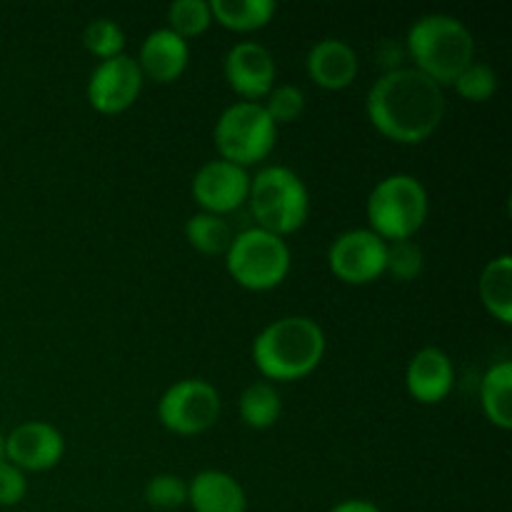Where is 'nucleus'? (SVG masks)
I'll return each instance as SVG.
<instances>
[{"instance_id": "nucleus-14", "label": "nucleus", "mask_w": 512, "mask_h": 512, "mask_svg": "<svg viewBox=\"0 0 512 512\" xmlns=\"http://www.w3.org/2000/svg\"><path fill=\"white\" fill-rule=\"evenodd\" d=\"M455 385L453 360L440 348H423L413 355L405 370V388L413 400L423 405H438L450 395Z\"/></svg>"}, {"instance_id": "nucleus-2", "label": "nucleus", "mask_w": 512, "mask_h": 512, "mask_svg": "<svg viewBox=\"0 0 512 512\" xmlns=\"http://www.w3.org/2000/svg\"><path fill=\"white\" fill-rule=\"evenodd\" d=\"M325 355V333L313 318L285 315L253 340V363L268 380L290 383L313 373Z\"/></svg>"}, {"instance_id": "nucleus-26", "label": "nucleus", "mask_w": 512, "mask_h": 512, "mask_svg": "<svg viewBox=\"0 0 512 512\" xmlns=\"http://www.w3.org/2000/svg\"><path fill=\"white\" fill-rule=\"evenodd\" d=\"M425 265V255L418 243L413 240H398V243H388V263H385V273L393 275L400 283H413L420 278Z\"/></svg>"}, {"instance_id": "nucleus-11", "label": "nucleus", "mask_w": 512, "mask_h": 512, "mask_svg": "<svg viewBox=\"0 0 512 512\" xmlns=\"http://www.w3.org/2000/svg\"><path fill=\"white\" fill-rule=\"evenodd\" d=\"M250 175L248 168L228 163V160H210L195 173L193 198L203 213L220 215L233 213L248 203Z\"/></svg>"}, {"instance_id": "nucleus-6", "label": "nucleus", "mask_w": 512, "mask_h": 512, "mask_svg": "<svg viewBox=\"0 0 512 512\" xmlns=\"http://www.w3.org/2000/svg\"><path fill=\"white\" fill-rule=\"evenodd\" d=\"M290 265H293V255H290L288 243L263 228H248L233 235V243L225 253V268L230 278L240 288L253 290V293L278 288L288 278Z\"/></svg>"}, {"instance_id": "nucleus-7", "label": "nucleus", "mask_w": 512, "mask_h": 512, "mask_svg": "<svg viewBox=\"0 0 512 512\" xmlns=\"http://www.w3.org/2000/svg\"><path fill=\"white\" fill-rule=\"evenodd\" d=\"M213 140L220 160L248 168L273 153L275 140H278V125L265 113L263 103L240 100L220 113Z\"/></svg>"}, {"instance_id": "nucleus-12", "label": "nucleus", "mask_w": 512, "mask_h": 512, "mask_svg": "<svg viewBox=\"0 0 512 512\" xmlns=\"http://www.w3.org/2000/svg\"><path fill=\"white\" fill-rule=\"evenodd\" d=\"M223 73L230 88L248 103L268 98L275 88V60L265 45L245 40L233 45L223 60Z\"/></svg>"}, {"instance_id": "nucleus-1", "label": "nucleus", "mask_w": 512, "mask_h": 512, "mask_svg": "<svg viewBox=\"0 0 512 512\" xmlns=\"http://www.w3.org/2000/svg\"><path fill=\"white\" fill-rule=\"evenodd\" d=\"M365 113L380 135L395 143L418 145L443 123L445 95L420 70L395 68L380 75L368 90Z\"/></svg>"}, {"instance_id": "nucleus-8", "label": "nucleus", "mask_w": 512, "mask_h": 512, "mask_svg": "<svg viewBox=\"0 0 512 512\" xmlns=\"http://www.w3.org/2000/svg\"><path fill=\"white\" fill-rule=\"evenodd\" d=\"M158 418L175 435H200L220 418V395L208 380L185 378L170 385L158 403Z\"/></svg>"}, {"instance_id": "nucleus-28", "label": "nucleus", "mask_w": 512, "mask_h": 512, "mask_svg": "<svg viewBox=\"0 0 512 512\" xmlns=\"http://www.w3.org/2000/svg\"><path fill=\"white\" fill-rule=\"evenodd\" d=\"M263 108L275 125L295 123L305 113V95L295 85H278L268 93Z\"/></svg>"}, {"instance_id": "nucleus-4", "label": "nucleus", "mask_w": 512, "mask_h": 512, "mask_svg": "<svg viewBox=\"0 0 512 512\" xmlns=\"http://www.w3.org/2000/svg\"><path fill=\"white\" fill-rule=\"evenodd\" d=\"M248 203L253 218L258 220V228L280 235V238L295 233L308 223V185L285 165H270V168L260 170L255 178H250Z\"/></svg>"}, {"instance_id": "nucleus-22", "label": "nucleus", "mask_w": 512, "mask_h": 512, "mask_svg": "<svg viewBox=\"0 0 512 512\" xmlns=\"http://www.w3.org/2000/svg\"><path fill=\"white\" fill-rule=\"evenodd\" d=\"M185 238L198 253L225 255L233 243V230H230L228 220H223L220 215L198 213L185 223Z\"/></svg>"}, {"instance_id": "nucleus-18", "label": "nucleus", "mask_w": 512, "mask_h": 512, "mask_svg": "<svg viewBox=\"0 0 512 512\" xmlns=\"http://www.w3.org/2000/svg\"><path fill=\"white\" fill-rule=\"evenodd\" d=\"M480 300L495 320L512 323V258L508 253L490 260L480 273Z\"/></svg>"}, {"instance_id": "nucleus-10", "label": "nucleus", "mask_w": 512, "mask_h": 512, "mask_svg": "<svg viewBox=\"0 0 512 512\" xmlns=\"http://www.w3.org/2000/svg\"><path fill=\"white\" fill-rule=\"evenodd\" d=\"M143 73L130 55L100 60L88 78V103L103 115H118L138 100L143 90Z\"/></svg>"}, {"instance_id": "nucleus-21", "label": "nucleus", "mask_w": 512, "mask_h": 512, "mask_svg": "<svg viewBox=\"0 0 512 512\" xmlns=\"http://www.w3.org/2000/svg\"><path fill=\"white\" fill-rule=\"evenodd\" d=\"M240 420L253 430H268L278 423L280 413H283V403H280L278 390L270 383H253L243 390L240 395Z\"/></svg>"}, {"instance_id": "nucleus-17", "label": "nucleus", "mask_w": 512, "mask_h": 512, "mask_svg": "<svg viewBox=\"0 0 512 512\" xmlns=\"http://www.w3.org/2000/svg\"><path fill=\"white\" fill-rule=\"evenodd\" d=\"M188 503L195 512H245L248 495L230 473L200 470L188 483Z\"/></svg>"}, {"instance_id": "nucleus-29", "label": "nucleus", "mask_w": 512, "mask_h": 512, "mask_svg": "<svg viewBox=\"0 0 512 512\" xmlns=\"http://www.w3.org/2000/svg\"><path fill=\"white\" fill-rule=\"evenodd\" d=\"M25 493H28V480H25L23 470L3 460L0 463V505L3 508L18 505L25 498Z\"/></svg>"}, {"instance_id": "nucleus-19", "label": "nucleus", "mask_w": 512, "mask_h": 512, "mask_svg": "<svg viewBox=\"0 0 512 512\" xmlns=\"http://www.w3.org/2000/svg\"><path fill=\"white\" fill-rule=\"evenodd\" d=\"M480 405L483 413L495 428L510 430L512 428V363L500 360L488 373L483 375L480 383Z\"/></svg>"}, {"instance_id": "nucleus-3", "label": "nucleus", "mask_w": 512, "mask_h": 512, "mask_svg": "<svg viewBox=\"0 0 512 512\" xmlns=\"http://www.w3.org/2000/svg\"><path fill=\"white\" fill-rule=\"evenodd\" d=\"M405 48L415 60V70L435 80L440 88L453 85L475 58L473 33L463 20L448 13L420 15L410 25Z\"/></svg>"}, {"instance_id": "nucleus-13", "label": "nucleus", "mask_w": 512, "mask_h": 512, "mask_svg": "<svg viewBox=\"0 0 512 512\" xmlns=\"http://www.w3.org/2000/svg\"><path fill=\"white\" fill-rule=\"evenodd\" d=\"M63 453L65 440L60 430L43 420H28L5 438V460L23 473L25 470L43 473L55 468L63 460Z\"/></svg>"}, {"instance_id": "nucleus-23", "label": "nucleus", "mask_w": 512, "mask_h": 512, "mask_svg": "<svg viewBox=\"0 0 512 512\" xmlns=\"http://www.w3.org/2000/svg\"><path fill=\"white\" fill-rule=\"evenodd\" d=\"M168 28L183 40L198 38L213 23L208 0H175L168 8Z\"/></svg>"}, {"instance_id": "nucleus-16", "label": "nucleus", "mask_w": 512, "mask_h": 512, "mask_svg": "<svg viewBox=\"0 0 512 512\" xmlns=\"http://www.w3.org/2000/svg\"><path fill=\"white\" fill-rule=\"evenodd\" d=\"M360 68L353 45L340 38H323L310 48L305 70L310 80L325 90H343L355 80Z\"/></svg>"}, {"instance_id": "nucleus-25", "label": "nucleus", "mask_w": 512, "mask_h": 512, "mask_svg": "<svg viewBox=\"0 0 512 512\" xmlns=\"http://www.w3.org/2000/svg\"><path fill=\"white\" fill-rule=\"evenodd\" d=\"M460 98L470 103H485L498 93V73L485 63H470L458 78L453 80Z\"/></svg>"}, {"instance_id": "nucleus-15", "label": "nucleus", "mask_w": 512, "mask_h": 512, "mask_svg": "<svg viewBox=\"0 0 512 512\" xmlns=\"http://www.w3.org/2000/svg\"><path fill=\"white\" fill-rule=\"evenodd\" d=\"M138 68L143 78L165 85L178 80L185 73L190 60V45L170 28H158L140 45Z\"/></svg>"}, {"instance_id": "nucleus-27", "label": "nucleus", "mask_w": 512, "mask_h": 512, "mask_svg": "<svg viewBox=\"0 0 512 512\" xmlns=\"http://www.w3.org/2000/svg\"><path fill=\"white\" fill-rule=\"evenodd\" d=\"M145 503L155 510L173 512L178 510L180 505L188 503V483L178 475H155L153 480H148L145 485Z\"/></svg>"}, {"instance_id": "nucleus-5", "label": "nucleus", "mask_w": 512, "mask_h": 512, "mask_svg": "<svg viewBox=\"0 0 512 512\" xmlns=\"http://www.w3.org/2000/svg\"><path fill=\"white\" fill-rule=\"evenodd\" d=\"M428 210V190L415 175H388L368 195V230H373L385 243L413 240L428 220Z\"/></svg>"}, {"instance_id": "nucleus-30", "label": "nucleus", "mask_w": 512, "mask_h": 512, "mask_svg": "<svg viewBox=\"0 0 512 512\" xmlns=\"http://www.w3.org/2000/svg\"><path fill=\"white\" fill-rule=\"evenodd\" d=\"M330 512H383V510H380L375 503H370V500L350 498V500H343V503L333 505Z\"/></svg>"}, {"instance_id": "nucleus-31", "label": "nucleus", "mask_w": 512, "mask_h": 512, "mask_svg": "<svg viewBox=\"0 0 512 512\" xmlns=\"http://www.w3.org/2000/svg\"><path fill=\"white\" fill-rule=\"evenodd\" d=\"M5 460V438H3V433H0V463H3Z\"/></svg>"}, {"instance_id": "nucleus-9", "label": "nucleus", "mask_w": 512, "mask_h": 512, "mask_svg": "<svg viewBox=\"0 0 512 512\" xmlns=\"http://www.w3.org/2000/svg\"><path fill=\"white\" fill-rule=\"evenodd\" d=\"M388 243L368 228L345 230L328 250V265L338 280L348 285L375 283L385 275Z\"/></svg>"}, {"instance_id": "nucleus-20", "label": "nucleus", "mask_w": 512, "mask_h": 512, "mask_svg": "<svg viewBox=\"0 0 512 512\" xmlns=\"http://www.w3.org/2000/svg\"><path fill=\"white\" fill-rule=\"evenodd\" d=\"M278 5L273 0H210V15L215 23L235 33L260 30L275 18Z\"/></svg>"}, {"instance_id": "nucleus-24", "label": "nucleus", "mask_w": 512, "mask_h": 512, "mask_svg": "<svg viewBox=\"0 0 512 512\" xmlns=\"http://www.w3.org/2000/svg\"><path fill=\"white\" fill-rule=\"evenodd\" d=\"M83 45L88 53H93L100 60L118 58V55H123L125 48V33L115 20L98 18L85 28Z\"/></svg>"}]
</instances>
